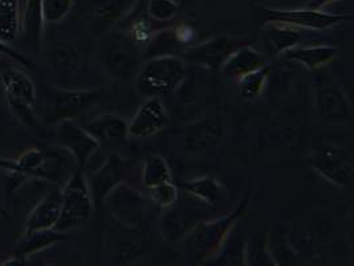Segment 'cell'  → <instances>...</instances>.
Returning <instances> with one entry per match:
<instances>
[{
  "label": "cell",
  "mask_w": 354,
  "mask_h": 266,
  "mask_svg": "<svg viewBox=\"0 0 354 266\" xmlns=\"http://www.w3.org/2000/svg\"><path fill=\"white\" fill-rule=\"evenodd\" d=\"M248 44L247 39L236 36H218L203 43L194 44L182 57L209 72H219L225 60L239 48Z\"/></svg>",
  "instance_id": "cell-9"
},
{
  "label": "cell",
  "mask_w": 354,
  "mask_h": 266,
  "mask_svg": "<svg viewBox=\"0 0 354 266\" xmlns=\"http://www.w3.org/2000/svg\"><path fill=\"white\" fill-rule=\"evenodd\" d=\"M0 55L7 57V59H10V60H12V61H15L19 65H21L26 69H32V70H35V64L31 60H28L21 52L14 49L10 44L4 43L3 40H0Z\"/></svg>",
  "instance_id": "cell-36"
},
{
  "label": "cell",
  "mask_w": 354,
  "mask_h": 266,
  "mask_svg": "<svg viewBox=\"0 0 354 266\" xmlns=\"http://www.w3.org/2000/svg\"><path fill=\"white\" fill-rule=\"evenodd\" d=\"M312 86L313 105L322 118L333 124H344L352 120L351 99L333 75L317 70Z\"/></svg>",
  "instance_id": "cell-5"
},
{
  "label": "cell",
  "mask_w": 354,
  "mask_h": 266,
  "mask_svg": "<svg viewBox=\"0 0 354 266\" xmlns=\"http://www.w3.org/2000/svg\"><path fill=\"white\" fill-rule=\"evenodd\" d=\"M264 56L255 48L245 44L236 49L221 68V72L231 81L238 82L245 75L266 66Z\"/></svg>",
  "instance_id": "cell-18"
},
{
  "label": "cell",
  "mask_w": 354,
  "mask_h": 266,
  "mask_svg": "<svg viewBox=\"0 0 354 266\" xmlns=\"http://www.w3.org/2000/svg\"><path fill=\"white\" fill-rule=\"evenodd\" d=\"M264 14L267 21L283 23L297 30L304 28L312 31H325L353 19L351 16L329 14L322 10H310L306 7L300 10H266Z\"/></svg>",
  "instance_id": "cell-11"
},
{
  "label": "cell",
  "mask_w": 354,
  "mask_h": 266,
  "mask_svg": "<svg viewBox=\"0 0 354 266\" xmlns=\"http://www.w3.org/2000/svg\"><path fill=\"white\" fill-rule=\"evenodd\" d=\"M252 187L248 188L241 203L221 219L199 222L185 237V248L194 264H206L221 249L227 235L248 211Z\"/></svg>",
  "instance_id": "cell-1"
},
{
  "label": "cell",
  "mask_w": 354,
  "mask_h": 266,
  "mask_svg": "<svg viewBox=\"0 0 354 266\" xmlns=\"http://www.w3.org/2000/svg\"><path fill=\"white\" fill-rule=\"evenodd\" d=\"M263 31H264V37L267 40L268 50L274 56L283 55L290 48L299 46L301 39V33L297 28H293L283 23L267 21Z\"/></svg>",
  "instance_id": "cell-24"
},
{
  "label": "cell",
  "mask_w": 354,
  "mask_h": 266,
  "mask_svg": "<svg viewBox=\"0 0 354 266\" xmlns=\"http://www.w3.org/2000/svg\"><path fill=\"white\" fill-rule=\"evenodd\" d=\"M52 61L55 65V69L63 75L71 76L80 70L81 55L80 50L73 43L62 41L56 44L52 52Z\"/></svg>",
  "instance_id": "cell-27"
},
{
  "label": "cell",
  "mask_w": 354,
  "mask_h": 266,
  "mask_svg": "<svg viewBox=\"0 0 354 266\" xmlns=\"http://www.w3.org/2000/svg\"><path fill=\"white\" fill-rule=\"evenodd\" d=\"M248 240L242 231H238L236 227L231 229V232L225 237L221 249L211 258V264L214 265H247L245 254H247Z\"/></svg>",
  "instance_id": "cell-23"
},
{
  "label": "cell",
  "mask_w": 354,
  "mask_h": 266,
  "mask_svg": "<svg viewBox=\"0 0 354 266\" xmlns=\"http://www.w3.org/2000/svg\"><path fill=\"white\" fill-rule=\"evenodd\" d=\"M81 125L95 137L100 147L106 150L117 151L125 147L129 141L128 122L115 113L100 114Z\"/></svg>",
  "instance_id": "cell-13"
},
{
  "label": "cell",
  "mask_w": 354,
  "mask_h": 266,
  "mask_svg": "<svg viewBox=\"0 0 354 266\" xmlns=\"http://www.w3.org/2000/svg\"><path fill=\"white\" fill-rule=\"evenodd\" d=\"M129 159L113 151L88 179L95 207L104 203L108 193L121 183H125L130 173Z\"/></svg>",
  "instance_id": "cell-12"
},
{
  "label": "cell",
  "mask_w": 354,
  "mask_h": 266,
  "mask_svg": "<svg viewBox=\"0 0 354 266\" xmlns=\"http://www.w3.org/2000/svg\"><path fill=\"white\" fill-rule=\"evenodd\" d=\"M101 63L113 79L128 82L136 77L140 64V49L122 31H114L98 43Z\"/></svg>",
  "instance_id": "cell-3"
},
{
  "label": "cell",
  "mask_w": 354,
  "mask_h": 266,
  "mask_svg": "<svg viewBox=\"0 0 354 266\" xmlns=\"http://www.w3.org/2000/svg\"><path fill=\"white\" fill-rule=\"evenodd\" d=\"M225 137V122L221 117H207L187 127L185 134L186 149L201 153L218 146Z\"/></svg>",
  "instance_id": "cell-16"
},
{
  "label": "cell",
  "mask_w": 354,
  "mask_h": 266,
  "mask_svg": "<svg viewBox=\"0 0 354 266\" xmlns=\"http://www.w3.org/2000/svg\"><path fill=\"white\" fill-rule=\"evenodd\" d=\"M62 212V187L52 186L28 213L24 234L41 229H55Z\"/></svg>",
  "instance_id": "cell-15"
},
{
  "label": "cell",
  "mask_w": 354,
  "mask_h": 266,
  "mask_svg": "<svg viewBox=\"0 0 354 266\" xmlns=\"http://www.w3.org/2000/svg\"><path fill=\"white\" fill-rule=\"evenodd\" d=\"M187 75L186 63L179 56H157L146 61L136 75L137 92L147 98L176 93Z\"/></svg>",
  "instance_id": "cell-2"
},
{
  "label": "cell",
  "mask_w": 354,
  "mask_h": 266,
  "mask_svg": "<svg viewBox=\"0 0 354 266\" xmlns=\"http://www.w3.org/2000/svg\"><path fill=\"white\" fill-rule=\"evenodd\" d=\"M270 66L266 65L258 70H254L238 81L239 93L245 99H255L264 93L270 79Z\"/></svg>",
  "instance_id": "cell-29"
},
{
  "label": "cell",
  "mask_w": 354,
  "mask_h": 266,
  "mask_svg": "<svg viewBox=\"0 0 354 266\" xmlns=\"http://www.w3.org/2000/svg\"><path fill=\"white\" fill-rule=\"evenodd\" d=\"M337 48L333 46H296L286 50L283 56L290 61L300 64L309 72H317L333 63L337 57Z\"/></svg>",
  "instance_id": "cell-17"
},
{
  "label": "cell",
  "mask_w": 354,
  "mask_h": 266,
  "mask_svg": "<svg viewBox=\"0 0 354 266\" xmlns=\"http://www.w3.org/2000/svg\"><path fill=\"white\" fill-rule=\"evenodd\" d=\"M101 94L92 89L49 88L47 92V121L57 124L63 120H76L82 113L93 108Z\"/></svg>",
  "instance_id": "cell-7"
},
{
  "label": "cell",
  "mask_w": 354,
  "mask_h": 266,
  "mask_svg": "<svg viewBox=\"0 0 354 266\" xmlns=\"http://www.w3.org/2000/svg\"><path fill=\"white\" fill-rule=\"evenodd\" d=\"M147 196L150 202H153L154 205L160 207L161 209H170L178 202L179 191L176 183L170 182L158 187L147 189Z\"/></svg>",
  "instance_id": "cell-33"
},
{
  "label": "cell",
  "mask_w": 354,
  "mask_h": 266,
  "mask_svg": "<svg viewBox=\"0 0 354 266\" xmlns=\"http://www.w3.org/2000/svg\"><path fill=\"white\" fill-rule=\"evenodd\" d=\"M0 81L4 88L6 97L17 98L36 106L37 92L32 79L21 70L4 69L0 75Z\"/></svg>",
  "instance_id": "cell-21"
},
{
  "label": "cell",
  "mask_w": 354,
  "mask_h": 266,
  "mask_svg": "<svg viewBox=\"0 0 354 266\" xmlns=\"http://www.w3.org/2000/svg\"><path fill=\"white\" fill-rule=\"evenodd\" d=\"M137 0H104L92 15V24L97 32H108L122 17L129 15Z\"/></svg>",
  "instance_id": "cell-22"
},
{
  "label": "cell",
  "mask_w": 354,
  "mask_h": 266,
  "mask_svg": "<svg viewBox=\"0 0 354 266\" xmlns=\"http://www.w3.org/2000/svg\"><path fill=\"white\" fill-rule=\"evenodd\" d=\"M337 0H308L306 4V8H310V10H324L326 6L335 3Z\"/></svg>",
  "instance_id": "cell-37"
},
{
  "label": "cell",
  "mask_w": 354,
  "mask_h": 266,
  "mask_svg": "<svg viewBox=\"0 0 354 266\" xmlns=\"http://www.w3.org/2000/svg\"><path fill=\"white\" fill-rule=\"evenodd\" d=\"M182 189L187 195L207 204L209 207H214L215 204L219 203L225 191L223 184L212 176H201L196 179L187 180L182 184Z\"/></svg>",
  "instance_id": "cell-25"
},
{
  "label": "cell",
  "mask_w": 354,
  "mask_h": 266,
  "mask_svg": "<svg viewBox=\"0 0 354 266\" xmlns=\"http://www.w3.org/2000/svg\"><path fill=\"white\" fill-rule=\"evenodd\" d=\"M95 211V203L88 186V179L79 169L62 187V212L55 229L66 232L89 221Z\"/></svg>",
  "instance_id": "cell-4"
},
{
  "label": "cell",
  "mask_w": 354,
  "mask_h": 266,
  "mask_svg": "<svg viewBox=\"0 0 354 266\" xmlns=\"http://www.w3.org/2000/svg\"><path fill=\"white\" fill-rule=\"evenodd\" d=\"M68 236L57 229H41L26 232L14 245V256L21 260H27L39 251H46L55 244L65 240Z\"/></svg>",
  "instance_id": "cell-20"
},
{
  "label": "cell",
  "mask_w": 354,
  "mask_h": 266,
  "mask_svg": "<svg viewBox=\"0 0 354 266\" xmlns=\"http://www.w3.org/2000/svg\"><path fill=\"white\" fill-rule=\"evenodd\" d=\"M6 101H7V105H8V109L11 111V114L21 125L31 129L36 133L41 129V125L36 115V106H32L31 104H28L26 101L11 98V97H6Z\"/></svg>",
  "instance_id": "cell-31"
},
{
  "label": "cell",
  "mask_w": 354,
  "mask_h": 266,
  "mask_svg": "<svg viewBox=\"0 0 354 266\" xmlns=\"http://www.w3.org/2000/svg\"><path fill=\"white\" fill-rule=\"evenodd\" d=\"M109 213L121 224L142 229L147 221L149 205L145 196L127 183H121L108 193L104 203Z\"/></svg>",
  "instance_id": "cell-8"
},
{
  "label": "cell",
  "mask_w": 354,
  "mask_h": 266,
  "mask_svg": "<svg viewBox=\"0 0 354 266\" xmlns=\"http://www.w3.org/2000/svg\"><path fill=\"white\" fill-rule=\"evenodd\" d=\"M55 142L75 157L81 170L101 149L95 137L75 120H63L55 124Z\"/></svg>",
  "instance_id": "cell-10"
},
{
  "label": "cell",
  "mask_w": 354,
  "mask_h": 266,
  "mask_svg": "<svg viewBox=\"0 0 354 266\" xmlns=\"http://www.w3.org/2000/svg\"><path fill=\"white\" fill-rule=\"evenodd\" d=\"M170 182L174 180L167 160L161 155H151L147 158L142 167V183L146 191Z\"/></svg>",
  "instance_id": "cell-28"
},
{
  "label": "cell",
  "mask_w": 354,
  "mask_h": 266,
  "mask_svg": "<svg viewBox=\"0 0 354 266\" xmlns=\"http://www.w3.org/2000/svg\"><path fill=\"white\" fill-rule=\"evenodd\" d=\"M20 33L19 0H0V40L11 44Z\"/></svg>",
  "instance_id": "cell-26"
},
{
  "label": "cell",
  "mask_w": 354,
  "mask_h": 266,
  "mask_svg": "<svg viewBox=\"0 0 354 266\" xmlns=\"http://www.w3.org/2000/svg\"><path fill=\"white\" fill-rule=\"evenodd\" d=\"M179 3L176 0H147L146 14L160 23H166L173 20L179 12Z\"/></svg>",
  "instance_id": "cell-32"
},
{
  "label": "cell",
  "mask_w": 354,
  "mask_h": 266,
  "mask_svg": "<svg viewBox=\"0 0 354 266\" xmlns=\"http://www.w3.org/2000/svg\"><path fill=\"white\" fill-rule=\"evenodd\" d=\"M274 260V257H271L270 253L267 235L260 236V240L255 241L251 247L247 245V265H277V263Z\"/></svg>",
  "instance_id": "cell-34"
},
{
  "label": "cell",
  "mask_w": 354,
  "mask_h": 266,
  "mask_svg": "<svg viewBox=\"0 0 354 266\" xmlns=\"http://www.w3.org/2000/svg\"><path fill=\"white\" fill-rule=\"evenodd\" d=\"M169 124V114L160 98H147L128 124L131 138H150Z\"/></svg>",
  "instance_id": "cell-14"
},
{
  "label": "cell",
  "mask_w": 354,
  "mask_h": 266,
  "mask_svg": "<svg viewBox=\"0 0 354 266\" xmlns=\"http://www.w3.org/2000/svg\"><path fill=\"white\" fill-rule=\"evenodd\" d=\"M124 32L130 40L137 44V46H147V43L150 41L151 36H153V28L150 24V17L147 14H142V15L134 16L130 17L129 23L127 24L125 28L120 30Z\"/></svg>",
  "instance_id": "cell-30"
},
{
  "label": "cell",
  "mask_w": 354,
  "mask_h": 266,
  "mask_svg": "<svg viewBox=\"0 0 354 266\" xmlns=\"http://www.w3.org/2000/svg\"><path fill=\"white\" fill-rule=\"evenodd\" d=\"M312 169L328 183L338 188L353 184V158L349 151L336 144H322L310 155Z\"/></svg>",
  "instance_id": "cell-6"
},
{
  "label": "cell",
  "mask_w": 354,
  "mask_h": 266,
  "mask_svg": "<svg viewBox=\"0 0 354 266\" xmlns=\"http://www.w3.org/2000/svg\"><path fill=\"white\" fill-rule=\"evenodd\" d=\"M44 23L41 0H27L23 15L20 16V32L26 47L36 52L41 49Z\"/></svg>",
  "instance_id": "cell-19"
},
{
  "label": "cell",
  "mask_w": 354,
  "mask_h": 266,
  "mask_svg": "<svg viewBox=\"0 0 354 266\" xmlns=\"http://www.w3.org/2000/svg\"><path fill=\"white\" fill-rule=\"evenodd\" d=\"M75 0H41L46 23H60L72 11Z\"/></svg>",
  "instance_id": "cell-35"
}]
</instances>
